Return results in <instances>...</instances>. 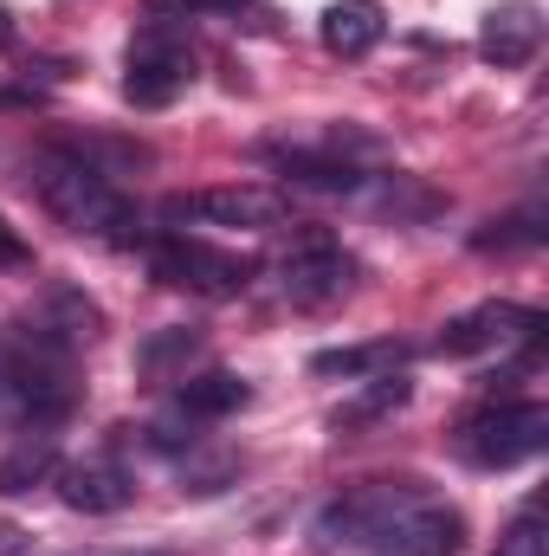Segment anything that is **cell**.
I'll list each match as a JSON object with an SVG mask.
<instances>
[{
  "instance_id": "1",
  "label": "cell",
  "mask_w": 549,
  "mask_h": 556,
  "mask_svg": "<svg viewBox=\"0 0 549 556\" xmlns=\"http://www.w3.org/2000/svg\"><path fill=\"white\" fill-rule=\"evenodd\" d=\"M317 551H375V556H459L465 518L433 498L420 479H382L336 498L310 525Z\"/></svg>"
},
{
  "instance_id": "2",
  "label": "cell",
  "mask_w": 549,
  "mask_h": 556,
  "mask_svg": "<svg viewBox=\"0 0 549 556\" xmlns=\"http://www.w3.org/2000/svg\"><path fill=\"white\" fill-rule=\"evenodd\" d=\"M33 188H39V201H46L72 233H85V240H104V247H142V240H149L137 201H130L104 168H91L85 155H72L65 142L33 155Z\"/></svg>"
},
{
  "instance_id": "3",
  "label": "cell",
  "mask_w": 549,
  "mask_h": 556,
  "mask_svg": "<svg viewBox=\"0 0 549 556\" xmlns=\"http://www.w3.org/2000/svg\"><path fill=\"white\" fill-rule=\"evenodd\" d=\"M549 446V408L544 402H518V395H491L478 408H465L452 427V453L478 472H505L524 466Z\"/></svg>"
},
{
  "instance_id": "4",
  "label": "cell",
  "mask_w": 549,
  "mask_h": 556,
  "mask_svg": "<svg viewBox=\"0 0 549 556\" xmlns=\"http://www.w3.org/2000/svg\"><path fill=\"white\" fill-rule=\"evenodd\" d=\"M149 273L162 285H175V291H194V298H240L259 278V260L188 240V233H155L149 240Z\"/></svg>"
},
{
  "instance_id": "5",
  "label": "cell",
  "mask_w": 549,
  "mask_h": 556,
  "mask_svg": "<svg viewBox=\"0 0 549 556\" xmlns=\"http://www.w3.org/2000/svg\"><path fill=\"white\" fill-rule=\"evenodd\" d=\"M188 85H194V46H188V33L175 20H149L130 39V52H124V98L137 111H162Z\"/></svg>"
},
{
  "instance_id": "6",
  "label": "cell",
  "mask_w": 549,
  "mask_h": 556,
  "mask_svg": "<svg viewBox=\"0 0 549 556\" xmlns=\"http://www.w3.org/2000/svg\"><path fill=\"white\" fill-rule=\"evenodd\" d=\"M349 285H356V253H343V240L323 233V227H304L291 240V253L278 260V291L304 311L349 298Z\"/></svg>"
},
{
  "instance_id": "7",
  "label": "cell",
  "mask_w": 549,
  "mask_h": 556,
  "mask_svg": "<svg viewBox=\"0 0 549 556\" xmlns=\"http://www.w3.org/2000/svg\"><path fill=\"white\" fill-rule=\"evenodd\" d=\"M162 220H214V227H284L291 220V201L278 188H253V181H233V188H201V194H175L162 201Z\"/></svg>"
},
{
  "instance_id": "8",
  "label": "cell",
  "mask_w": 549,
  "mask_h": 556,
  "mask_svg": "<svg viewBox=\"0 0 549 556\" xmlns=\"http://www.w3.org/2000/svg\"><path fill=\"white\" fill-rule=\"evenodd\" d=\"M531 330H544V311H531V304H478V311L439 324L433 350L439 356H478V350H505V343H518Z\"/></svg>"
},
{
  "instance_id": "9",
  "label": "cell",
  "mask_w": 549,
  "mask_h": 556,
  "mask_svg": "<svg viewBox=\"0 0 549 556\" xmlns=\"http://www.w3.org/2000/svg\"><path fill=\"white\" fill-rule=\"evenodd\" d=\"M266 162H272L278 175L291 181V188H317V194H356L369 175H362V162L349 155V149H336V142H291V149H266Z\"/></svg>"
},
{
  "instance_id": "10",
  "label": "cell",
  "mask_w": 549,
  "mask_h": 556,
  "mask_svg": "<svg viewBox=\"0 0 549 556\" xmlns=\"http://www.w3.org/2000/svg\"><path fill=\"white\" fill-rule=\"evenodd\" d=\"M537 46H544V13H537V0H505V7H491L485 26H478V59L498 65V72H524V65L537 59Z\"/></svg>"
},
{
  "instance_id": "11",
  "label": "cell",
  "mask_w": 549,
  "mask_h": 556,
  "mask_svg": "<svg viewBox=\"0 0 549 556\" xmlns=\"http://www.w3.org/2000/svg\"><path fill=\"white\" fill-rule=\"evenodd\" d=\"M52 479H59V498L72 511H85V518H111V511H124L137 498V479L117 459H78V466H65Z\"/></svg>"
},
{
  "instance_id": "12",
  "label": "cell",
  "mask_w": 549,
  "mask_h": 556,
  "mask_svg": "<svg viewBox=\"0 0 549 556\" xmlns=\"http://www.w3.org/2000/svg\"><path fill=\"white\" fill-rule=\"evenodd\" d=\"M317 33H323L330 59H369L388 33V13H382V0H330Z\"/></svg>"
},
{
  "instance_id": "13",
  "label": "cell",
  "mask_w": 549,
  "mask_h": 556,
  "mask_svg": "<svg viewBox=\"0 0 549 556\" xmlns=\"http://www.w3.org/2000/svg\"><path fill=\"white\" fill-rule=\"evenodd\" d=\"M413 356V343L401 337H369V343H343V350H317L310 356V376H343V382H369V376H388Z\"/></svg>"
},
{
  "instance_id": "14",
  "label": "cell",
  "mask_w": 549,
  "mask_h": 556,
  "mask_svg": "<svg viewBox=\"0 0 549 556\" xmlns=\"http://www.w3.org/2000/svg\"><path fill=\"white\" fill-rule=\"evenodd\" d=\"M46 343H59V350H78V343H91L98 330H104V311L85 298V291H72V285H52L46 291V304H39V324H33Z\"/></svg>"
},
{
  "instance_id": "15",
  "label": "cell",
  "mask_w": 549,
  "mask_h": 556,
  "mask_svg": "<svg viewBox=\"0 0 549 556\" xmlns=\"http://www.w3.org/2000/svg\"><path fill=\"white\" fill-rule=\"evenodd\" d=\"M52 472H59V440L52 433H20L0 453V498H26V492L52 485Z\"/></svg>"
},
{
  "instance_id": "16",
  "label": "cell",
  "mask_w": 549,
  "mask_h": 556,
  "mask_svg": "<svg viewBox=\"0 0 549 556\" xmlns=\"http://www.w3.org/2000/svg\"><path fill=\"white\" fill-rule=\"evenodd\" d=\"M253 402V389H246V376H233V369H201V376H181V395H175V408L194 420H227L240 415Z\"/></svg>"
},
{
  "instance_id": "17",
  "label": "cell",
  "mask_w": 549,
  "mask_h": 556,
  "mask_svg": "<svg viewBox=\"0 0 549 556\" xmlns=\"http://www.w3.org/2000/svg\"><path fill=\"white\" fill-rule=\"evenodd\" d=\"M408 395H413V382H408V369H388V376H369L362 382V395H349L336 415H330V427L336 433H362V427H375V420H388L395 408H408Z\"/></svg>"
},
{
  "instance_id": "18",
  "label": "cell",
  "mask_w": 549,
  "mask_h": 556,
  "mask_svg": "<svg viewBox=\"0 0 549 556\" xmlns=\"http://www.w3.org/2000/svg\"><path fill=\"white\" fill-rule=\"evenodd\" d=\"M201 356V330H188V324H175V330H155L149 343L137 350V369L142 376H155V382H168L175 369L188 376V363Z\"/></svg>"
},
{
  "instance_id": "19",
  "label": "cell",
  "mask_w": 549,
  "mask_h": 556,
  "mask_svg": "<svg viewBox=\"0 0 549 556\" xmlns=\"http://www.w3.org/2000/svg\"><path fill=\"white\" fill-rule=\"evenodd\" d=\"M537 240H544V214H537V207L491 220V233H472L478 253H511V247H537Z\"/></svg>"
},
{
  "instance_id": "20",
  "label": "cell",
  "mask_w": 549,
  "mask_h": 556,
  "mask_svg": "<svg viewBox=\"0 0 549 556\" xmlns=\"http://www.w3.org/2000/svg\"><path fill=\"white\" fill-rule=\"evenodd\" d=\"M491 556H549V538H544L537 505H524V511L505 525V538H498V551H491Z\"/></svg>"
},
{
  "instance_id": "21",
  "label": "cell",
  "mask_w": 549,
  "mask_h": 556,
  "mask_svg": "<svg viewBox=\"0 0 549 556\" xmlns=\"http://www.w3.org/2000/svg\"><path fill=\"white\" fill-rule=\"evenodd\" d=\"M233 472H240V459H227V453H220V459H201V453L188 446V459H181V492L207 498V492H220V485H227Z\"/></svg>"
},
{
  "instance_id": "22",
  "label": "cell",
  "mask_w": 549,
  "mask_h": 556,
  "mask_svg": "<svg viewBox=\"0 0 549 556\" xmlns=\"http://www.w3.org/2000/svg\"><path fill=\"white\" fill-rule=\"evenodd\" d=\"M0 266H33V247H26L7 220H0Z\"/></svg>"
},
{
  "instance_id": "23",
  "label": "cell",
  "mask_w": 549,
  "mask_h": 556,
  "mask_svg": "<svg viewBox=\"0 0 549 556\" xmlns=\"http://www.w3.org/2000/svg\"><path fill=\"white\" fill-rule=\"evenodd\" d=\"M26 551H33V531L13 525V518H0V556H26Z\"/></svg>"
},
{
  "instance_id": "24",
  "label": "cell",
  "mask_w": 549,
  "mask_h": 556,
  "mask_svg": "<svg viewBox=\"0 0 549 556\" xmlns=\"http://www.w3.org/2000/svg\"><path fill=\"white\" fill-rule=\"evenodd\" d=\"M181 7H194V13H246L253 0H181Z\"/></svg>"
},
{
  "instance_id": "25",
  "label": "cell",
  "mask_w": 549,
  "mask_h": 556,
  "mask_svg": "<svg viewBox=\"0 0 549 556\" xmlns=\"http://www.w3.org/2000/svg\"><path fill=\"white\" fill-rule=\"evenodd\" d=\"M13 389V337H0V395Z\"/></svg>"
},
{
  "instance_id": "26",
  "label": "cell",
  "mask_w": 549,
  "mask_h": 556,
  "mask_svg": "<svg viewBox=\"0 0 549 556\" xmlns=\"http://www.w3.org/2000/svg\"><path fill=\"white\" fill-rule=\"evenodd\" d=\"M13 46V20H7V7H0V52Z\"/></svg>"
}]
</instances>
